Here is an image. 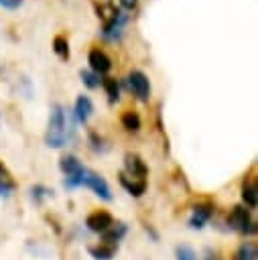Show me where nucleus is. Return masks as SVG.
<instances>
[{"label":"nucleus","mask_w":258,"mask_h":260,"mask_svg":"<svg viewBox=\"0 0 258 260\" xmlns=\"http://www.w3.org/2000/svg\"><path fill=\"white\" fill-rule=\"evenodd\" d=\"M67 126H69V120L65 118V110L59 104L53 106L51 114H49V126H47V132H45L47 146L61 148L67 142Z\"/></svg>","instance_id":"f257e3e1"},{"label":"nucleus","mask_w":258,"mask_h":260,"mask_svg":"<svg viewBox=\"0 0 258 260\" xmlns=\"http://www.w3.org/2000/svg\"><path fill=\"white\" fill-rule=\"evenodd\" d=\"M59 167H61V171L67 175V181H65L67 187L81 185V177H83V171H85V169H83V165H81L73 154H65V156H61Z\"/></svg>","instance_id":"f03ea898"},{"label":"nucleus","mask_w":258,"mask_h":260,"mask_svg":"<svg viewBox=\"0 0 258 260\" xmlns=\"http://www.w3.org/2000/svg\"><path fill=\"white\" fill-rule=\"evenodd\" d=\"M81 185L89 187L98 197H102V199H106V201H110V199H112V193H110V187H108L106 179H104V177H100V175H98V173H93V171H87V169L83 171Z\"/></svg>","instance_id":"7ed1b4c3"},{"label":"nucleus","mask_w":258,"mask_h":260,"mask_svg":"<svg viewBox=\"0 0 258 260\" xmlns=\"http://www.w3.org/2000/svg\"><path fill=\"white\" fill-rule=\"evenodd\" d=\"M230 223H232V228L234 230H238V232H256V228H254V223H252V219H250V211L246 209V207H242V205H236L234 209H232V213H230Z\"/></svg>","instance_id":"20e7f679"},{"label":"nucleus","mask_w":258,"mask_h":260,"mask_svg":"<svg viewBox=\"0 0 258 260\" xmlns=\"http://www.w3.org/2000/svg\"><path fill=\"white\" fill-rule=\"evenodd\" d=\"M128 85H130V89L134 91V95L138 98V100H148V93H150V83H148V77L142 73V71H130V75H128Z\"/></svg>","instance_id":"39448f33"},{"label":"nucleus","mask_w":258,"mask_h":260,"mask_svg":"<svg viewBox=\"0 0 258 260\" xmlns=\"http://www.w3.org/2000/svg\"><path fill=\"white\" fill-rule=\"evenodd\" d=\"M112 223H114V217H112L108 211H102V209L89 213L87 219H85V225H87L91 232H98V234H104Z\"/></svg>","instance_id":"423d86ee"},{"label":"nucleus","mask_w":258,"mask_h":260,"mask_svg":"<svg viewBox=\"0 0 258 260\" xmlns=\"http://www.w3.org/2000/svg\"><path fill=\"white\" fill-rule=\"evenodd\" d=\"M87 61H89V67H91L95 73H106V71H110V67H112L110 57H108L102 49H91Z\"/></svg>","instance_id":"0eeeda50"},{"label":"nucleus","mask_w":258,"mask_h":260,"mask_svg":"<svg viewBox=\"0 0 258 260\" xmlns=\"http://www.w3.org/2000/svg\"><path fill=\"white\" fill-rule=\"evenodd\" d=\"M124 165H126V171H128L132 177H138L140 181H144V177H146L148 169H146L144 160H142L138 154H126Z\"/></svg>","instance_id":"6e6552de"},{"label":"nucleus","mask_w":258,"mask_h":260,"mask_svg":"<svg viewBox=\"0 0 258 260\" xmlns=\"http://www.w3.org/2000/svg\"><path fill=\"white\" fill-rule=\"evenodd\" d=\"M211 213H213V207H211L209 203H201V205H197V207L193 209V215H191V219H189V225L195 228V230L203 228V223L211 217Z\"/></svg>","instance_id":"1a4fd4ad"},{"label":"nucleus","mask_w":258,"mask_h":260,"mask_svg":"<svg viewBox=\"0 0 258 260\" xmlns=\"http://www.w3.org/2000/svg\"><path fill=\"white\" fill-rule=\"evenodd\" d=\"M93 112V104L87 95H79L77 102H75V116L79 118V122H87L89 116Z\"/></svg>","instance_id":"9d476101"},{"label":"nucleus","mask_w":258,"mask_h":260,"mask_svg":"<svg viewBox=\"0 0 258 260\" xmlns=\"http://www.w3.org/2000/svg\"><path fill=\"white\" fill-rule=\"evenodd\" d=\"M126 234V223H122V221H118V223H112L106 232H104V242L106 244H110V246H114L118 240H122V236Z\"/></svg>","instance_id":"9b49d317"},{"label":"nucleus","mask_w":258,"mask_h":260,"mask_svg":"<svg viewBox=\"0 0 258 260\" xmlns=\"http://www.w3.org/2000/svg\"><path fill=\"white\" fill-rule=\"evenodd\" d=\"M120 185H122L130 195H134V197H140V195L146 191V183H144V181H130L124 173L120 175Z\"/></svg>","instance_id":"f8f14e48"},{"label":"nucleus","mask_w":258,"mask_h":260,"mask_svg":"<svg viewBox=\"0 0 258 260\" xmlns=\"http://www.w3.org/2000/svg\"><path fill=\"white\" fill-rule=\"evenodd\" d=\"M256 258H258V250L252 242L242 244L234 254V260H256Z\"/></svg>","instance_id":"ddd939ff"},{"label":"nucleus","mask_w":258,"mask_h":260,"mask_svg":"<svg viewBox=\"0 0 258 260\" xmlns=\"http://www.w3.org/2000/svg\"><path fill=\"white\" fill-rule=\"evenodd\" d=\"M116 252V246H110V244H102V246H91L89 248V254L95 258V260H110Z\"/></svg>","instance_id":"4468645a"},{"label":"nucleus","mask_w":258,"mask_h":260,"mask_svg":"<svg viewBox=\"0 0 258 260\" xmlns=\"http://www.w3.org/2000/svg\"><path fill=\"white\" fill-rule=\"evenodd\" d=\"M120 122H122V126H124L126 130H130V132H136V130L140 128V116H138L136 112H132V110L124 112L122 118H120Z\"/></svg>","instance_id":"2eb2a0df"},{"label":"nucleus","mask_w":258,"mask_h":260,"mask_svg":"<svg viewBox=\"0 0 258 260\" xmlns=\"http://www.w3.org/2000/svg\"><path fill=\"white\" fill-rule=\"evenodd\" d=\"M53 51L61 57V59H69V45H67V41H65V37H55L53 39Z\"/></svg>","instance_id":"dca6fc26"},{"label":"nucleus","mask_w":258,"mask_h":260,"mask_svg":"<svg viewBox=\"0 0 258 260\" xmlns=\"http://www.w3.org/2000/svg\"><path fill=\"white\" fill-rule=\"evenodd\" d=\"M242 199L246 201V205L256 207V203H258V189H256V185H246L242 189Z\"/></svg>","instance_id":"f3484780"},{"label":"nucleus","mask_w":258,"mask_h":260,"mask_svg":"<svg viewBox=\"0 0 258 260\" xmlns=\"http://www.w3.org/2000/svg\"><path fill=\"white\" fill-rule=\"evenodd\" d=\"M104 89H106L110 102H118V93H120V91H118V83H116L114 77H106V79H104Z\"/></svg>","instance_id":"a211bd4d"},{"label":"nucleus","mask_w":258,"mask_h":260,"mask_svg":"<svg viewBox=\"0 0 258 260\" xmlns=\"http://www.w3.org/2000/svg\"><path fill=\"white\" fill-rule=\"evenodd\" d=\"M175 254H177V260H197L195 252H193L189 246H179V248L175 250Z\"/></svg>","instance_id":"6ab92c4d"},{"label":"nucleus","mask_w":258,"mask_h":260,"mask_svg":"<svg viewBox=\"0 0 258 260\" xmlns=\"http://www.w3.org/2000/svg\"><path fill=\"white\" fill-rule=\"evenodd\" d=\"M81 81L87 85V87H98L100 85V77L91 71H81Z\"/></svg>","instance_id":"aec40b11"},{"label":"nucleus","mask_w":258,"mask_h":260,"mask_svg":"<svg viewBox=\"0 0 258 260\" xmlns=\"http://www.w3.org/2000/svg\"><path fill=\"white\" fill-rule=\"evenodd\" d=\"M20 4H22V0H0V6H4V8H8V10L18 8Z\"/></svg>","instance_id":"412c9836"},{"label":"nucleus","mask_w":258,"mask_h":260,"mask_svg":"<svg viewBox=\"0 0 258 260\" xmlns=\"http://www.w3.org/2000/svg\"><path fill=\"white\" fill-rule=\"evenodd\" d=\"M89 140L93 142V148H95V150H102V138H98V134L91 132V134H89Z\"/></svg>","instance_id":"4be33fe9"},{"label":"nucleus","mask_w":258,"mask_h":260,"mask_svg":"<svg viewBox=\"0 0 258 260\" xmlns=\"http://www.w3.org/2000/svg\"><path fill=\"white\" fill-rule=\"evenodd\" d=\"M136 2H138V0H120V4H122L124 8H128V10H130V8H134V6H136Z\"/></svg>","instance_id":"5701e85b"}]
</instances>
